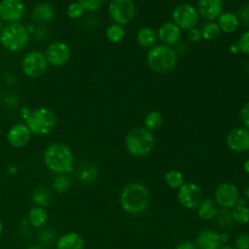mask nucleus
I'll use <instances>...</instances> for the list:
<instances>
[{"mask_svg": "<svg viewBox=\"0 0 249 249\" xmlns=\"http://www.w3.org/2000/svg\"><path fill=\"white\" fill-rule=\"evenodd\" d=\"M43 160L46 167L56 175L67 174L73 170V154L67 145L60 142L47 146L43 154Z\"/></svg>", "mask_w": 249, "mask_h": 249, "instance_id": "f257e3e1", "label": "nucleus"}, {"mask_svg": "<svg viewBox=\"0 0 249 249\" xmlns=\"http://www.w3.org/2000/svg\"><path fill=\"white\" fill-rule=\"evenodd\" d=\"M120 203L124 212L131 215L140 214L149 207L150 193L141 183H128L121 192Z\"/></svg>", "mask_w": 249, "mask_h": 249, "instance_id": "f03ea898", "label": "nucleus"}, {"mask_svg": "<svg viewBox=\"0 0 249 249\" xmlns=\"http://www.w3.org/2000/svg\"><path fill=\"white\" fill-rule=\"evenodd\" d=\"M146 59L150 69L160 74L170 72L177 64L175 51L162 44L152 47L147 53Z\"/></svg>", "mask_w": 249, "mask_h": 249, "instance_id": "7ed1b4c3", "label": "nucleus"}, {"mask_svg": "<svg viewBox=\"0 0 249 249\" xmlns=\"http://www.w3.org/2000/svg\"><path fill=\"white\" fill-rule=\"evenodd\" d=\"M155 145L154 134L146 127L132 128L125 136L124 146L126 151L134 157H144L150 154Z\"/></svg>", "mask_w": 249, "mask_h": 249, "instance_id": "20e7f679", "label": "nucleus"}, {"mask_svg": "<svg viewBox=\"0 0 249 249\" xmlns=\"http://www.w3.org/2000/svg\"><path fill=\"white\" fill-rule=\"evenodd\" d=\"M25 125L31 133L39 136L51 133L56 125V117L54 113L45 107L32 110L25 119Z\"/></svg>", "mask_w": 249, "mask_h": 249, "instance_id": "39448f33", "label": "nucleus"}, {"mask_svg": "<svg viewBox=\"0 0 249 249\" xmlns=\"http://www.w3.org/2000/svg\"><path fill=\"white\" fill-rule=\"evenodd\" d=\"M29 41V32L18 22L8 23L0 32L1 45L10 52H18L25 48Z\"/></svg>", "mask_w": 249, "mask_h": 249, "instance_id": "423d86ee", "label": "nucleus"}, {"mask_svg": "<svg viewBox=\"0 0 249 249\" xmlns=\"http://www.w3.org/2000/svg\"><path fill=\"white\" fill-rule=\"evenodd\" d=\"M136 13L133 0H111L108 6V14L111 19L117 24L130 22Z\"/></svg>", "mask_w": 249, "mask_h": 249, "instance_id": "0eeeda50", "label": "nucleus"}, {"mask_svg": "<svg viewBox=\"0 0 249 249\" xmlns=\"http://www.w3.org/2000/svg\"><path fill=\"white\" fill-rule=\"evenodd\" d=\"M172 21L180 28L190 30L196 27L198 21V13L196 7L188 3H181L175 6L171 12Z\"/></svg>", "mask_w": 249, "mask_h": 249, "instance_id": "6e6552de", "label": "nucleus"}, {"mask_svg": "<svg viewBox=\"0 0 249 249\" xmlns=\"http://www.w3.org/2000/svg\"><path fill=\"white\" fill-rule=\"evenodd\" d=\"M48 64L44 53L39 51H31L24 55L21 61V69L25 76L38 78L47 71Z\"/></svg>", "mask_w": 249, "mask_h": 249, "instance_id": "1a4fd4ad", "label": "nucleus"}, {"mask_svg": "<svg viewBox=\"0 0 249 249\" xmlns=\"http://www.w3.org/2000/svg\"><path fill=\"white\" fill-rule=\"evenodd\" d=\"M214 200L221 208H232L239 200L237 187L231 182L219 184L214 191Z\"/></svg>", "mask_w": 249, "mask_h": 249, "instance_id": "9d476101", "label": "nucleus"}, {"mask_svg": "<svg viewBox=\"0 0 249 249\" xmlns=\"http://www.w3.org/2000/svg\"><path fill=\"white\" fill-rule=\"evenodd\" d=\"M177 198L179 203L187 209L197 208L202 200V192L198 185L184 182V184L178 189Z\"/></svg>", "mask_w": 249, "mask_h": 249, "instance_id": "9b49d317", "label": "nucleus"}, {"mask_svg": "<svg viewBox=\"0 0 249 249\" xmlns=\"http://www.w3.org/2000/svg\"><path fill=\"white\" fill-rule=\"evenodd\" d=\"M44 54L49 64L53 66H62L69 60L71 50L67 44L57 41L50 44Z\"/></svg>", "mask_w": 249, "mask_h": 249, "instance_id": "f8f14e48", "label": "nucleus"}, {"mask_svg": "<svg viewBox=\"0 0 249 249\" xmlns=\"http://www.w3.org/2000/svg\"><path fill=\"white\" fill-rule=\"evenodd\" d=\"M228 147L235 153H244L249 151V129L244 126H235L231 128L226 138Z\"/></svg>", "mask_w": 249, "mask_h": 249, "instance_id": "ddd939ff", "label": "nucleus"}, {"mask_svg": "<svg viewBox=\"0 0 249 249\" xmlns=\"http://www.w3.org/2000/svg\"><path fill=\"white\" fill-rule=\"evenodd\" d=\"M25 6L22 0H1L0 18L2 21L18 22L23 16Z\"/></svg>", "mask_w": 249, "mask_h": 249, "instance_id": "4468645a", "label": "nucleus"}, {"mask_svg": "<svg viewBox=\"0 0 249 249\" xmlns=\"http://www.w3.org/2000/svg\"><path fill=\"white\" fill-rule=\"evenodd\" d=\"M31 132L23 124H16L12 125L7 133L9 144L15 148L24 147L30 140Z\"/></svg>", "mask_w": 249, "mask_h": 249, "instance_id": "2eb2a0df", "label": "nucleus"}, {"mask_svg": "<svg viewBox=\"0 0 249 249\" xmlns=\"http://www.w3.org/2000/svg\"><path fill=\"white\" fill-rule=\"evenodd\" d=\"M196 10L203 18L213 21L223 11V0H197Z\"/></svg>", "mask_w": 249, "mask_h": 249, "instance_id": "dca6fc26", "label": "nucleus"}, {"mask_svg": "<svg viewBox=\"0 0 249 249\" xmlns=\"http://www.w3.org/2000/svg\"><path fill=\"white\" fill-rule=\"evenodd\" d=\"M157 35L162 45L169 47L179 42L181 29L173 21H165L159 27Z\"/></svg>", "mask_w": 249, "mask_h": 249, "instance_id": "f3484780", "label": "nucleus"}, {"mask_svg": "<svg viewBox=\"0 0 249 249\" xmlns=\"http://www.w3.org/2000/svg\"><path fill=\"white\" fill-rule=\"evenodd\" d=\"M196 245L198 249H219L222 246L220 234L212 230H202L196 237Z\"/></svg>", "mask_w": 249, "mask_h": 249, "instance_id": "a211bd4d", "label": "nucleus"}, {"mask_svg": "<svg viewBox=\"0 0 249 249\" xmlns=\"http://www.w3.org/2000/svg\"><path fill=\"white\" fill-rule=\"evenodd\" d=\"M84 238L75 231L63 233L56 241V249H84Z\"/></svg>", "mask_w": 249, "mask_h": 249, "instance_id": "6ab92c4d", "label": "nucleus"}, {"mask_svg": "<svg viewBox=\"0 0 249 249\" xmlns=\"http://www.w3.org/2000/svg\"><path fill=\"white\" fill-rule=\"evenodd\" d=\"M217 23L221 31L225 33H232L237 29L239 25V19L235 14L231 12H226V13H222L218 17Z\"/></svg>", "mask_w": 249, "mask_h": 249, "instance_id": "aec40b11", "label": "nucleus"}, {"mask_svg": "<svg viewBox=\"0 0 249 249\" xmlns=\"http://www.w3.org/2000/svg\"><path fill=\"white\" fill-rule=\"evenodd\" d=\"M218 210V205L214 199L205 198L197 206V215L204 221H210L216 217Z\"/></svg>", "mask_w": 249, "mask_h": 249, "instance_id": "412c9836", "label": "nucleus"}, {"mask_svg": "<svg viewBox=\"0 0 249 249\" xmlns=\"http://www.w3.org/2000/svg\"><path fill=\"white\" fill-rule=\"evenodd\" d=\"M54 17L53 8L48 3L37 4L32 11V18L36 21L48 22L51 21Z\"/></svg>", "mask_w": 249, "mask_h": 249, "instance_id": "4be33fe9", "label": "nucleus"}, {"mask_svg": "<svg viewBox=\"0 0 249 249\" xmlns=\"http://www.w3.org/2000/svg\"><path fill=\"white\" fill-rule=\"evenodd\" d=\"M158 39V35L156 31L148 26L141 27L136 34L137 43L144 48L154 47Z\"/></svg>", "mask_w": 249, "mask_h": 249, "instance_id": "5701e85b", "label": "nucleus"}, {"mask_svg": "<svg viewBox=\"0 0 249 249\" xmlns=\"http://www.w3.org/2000/svg\"><path fill=\"white\" fill-rule=\"evenodd\" d=\"M49 219V214L44 207L34 206L28 213V221L34 228L44 227Z\"/></svg>", "mask_w": 249, "mask_h": 249, "instance_id": "b1692460", "label": "nucleus"}, {"mask_svg": "<svg viewBox=\"0 0 249 249\" xmlns=\"http://www.w3.org/2000/svg\"><path fill=\"white\" fill-rule=\"evenodd\" d=\"M52 199V194L48 189L38 188L33 191L31 195V200L35 204V206L46 207L50 204Z\"/></svg>", "mask_w": 249, "mask_h": 249, "instance_id": "393cba45", "label": "nucleus"}, {"mask_svg": "<svg viewBox=\"0 0 249 249\" xmlns=\"http://www.w3.org/2000/svg\"><path fill=\"white\" fill-rule=\"evenodd\" d=\"M162 116L157 110L150 111L144 118V127L153 131L158 129L162 124Z\"/></svg>", "mask_w": 249, "mask_h": 249, "instance_id": "a878e982", "label": "nucleus"}, {"mask_svg": "<svg viewBox=\"0 0 249 249\" xmlns=\"http://www.w3.org/2000/svg\"><path fill=\"white\" fill-rule=\"evenodd\" d=\"M105 35L108 41H110L111 43H119L124 39L125 35V31L123 25L113 23L107 27L105 31Z\"/></svg>", "mask_w": 249, "mask_h": 249, "instance_id": "bb28decb", "label": "nucleus"}, {"mask_svg": "<svg viewBox=\"0 0 249 249\" xmlns=\"http://www.w3.org/2000/svg\"><path fill=\"white\" fill-rule=\"evenodd\" d=\"M164 181L169 188L178 190L184 184V176L179 170L170 169L165 173Z\"/></svg>", "mask_w": 249, "mask_h": 249, "instance_id": "cd10ccee", "label": "nucleus"}, {"mask_svg": "<svg viewBox=\"0 0 249 249\" xmlns=\"http://www.w3.org/2000/svg\"><path fill=\"white\" fill-rule=\"evenodd\" d=\"M233 222L238 224H247L249 222V208L244 204H236L231 208Z\"/></svg>", "mask_w": 249, "mask_h": 249, "instance_id": "c85d7f7f", "label": "nucleus"}, {"mask_svg": "<svg viewBox=\"0 0 249 249\" xmlns=\"http://www.w3.org/2000/svg\"><path fill=\"white\" fill-rule=\"evenodd\" d=\"M200 31L202 38L206 40H214L218 38L221 33V29L218 23L214 21H208L207 23H205Z\"/></svg>", "mask_w": 249, "mask_h": 249, "instance_id": "c756f323", "label": "nucleus"}, {"mask_svg": "<svg viewBox=\"0 0 249 249\" xmlns=\"http://www.w3.org/2000/svg\"><path fill=\"white\" fill-rule=\"evenodd\" d=\"M71 186V181L66 174H59L56 175L53 181V189L60 194L66 193Z\"/></svg>", "mask_w": 249, "mask_h": 249, "instance_id": "7c9ffc66", "label": "nucleus"}, {"mask_svg": "<svg viewBox=\"0 0 249 249\" xmlns=\"http://www.w3.org/2000/svg\"><path fill=\"white\" fill-rule=\"evenodd\" d=\"M97 175H98V171L96 167L93 165H90L82 169L78 174V178L80 181L84 183H91L96 179Z\"/></svg>", "mask_w": 249, "mask_h": 249, "instance_id": "2f4dec72", "label": "nucleus"}, {"mask_svg": "<svg viewBox=\"0 0 249 249\" xmlns=\"http://www.w3.org/2000/svg\"><path fill=\"white\" fill-rule=\"evenodd\" d=\"M215 218L217 220V223L221 227H229L233 223L231 211V209H228V208H220Z\"/></svg>", "mask_w": 249, "mask_h": 249, "instance_id": "473e14b6", "label": "nucleus"}, {"mask_svg": "<svg viewBox=\"0 0 249 249\" xmlns=\"http://www.w3.org/2000/svg\"><path fill=\"white\" fill-rule=\"evenodd\" d=\"M77 2L83 7L85 11L94 12L103 6L105 0H78Z\"/></svg>", "mask_w": 249, "mask_h": 249, "instance_id": "72a5a7b5", "label": "nucleus"}, {"mask_svg": "<svg viewBox=\"0 0 249 249\" xmlns=\"http://www.w3.org/2000/svg\"><path fill=\"white\" fill-rule=\"evenodd\" d=\"M236 44H237L239 53L243 54H249V29L245 30L240 35Z\"/></svg>", "mask_w": 249, "mask_h": 249, "instance_id": "f704fd0d", "label": "nucleus"}, {"mask_svg": "<svg viewBox=\"0 0 249 249\" xmlns=\"http://www.w3.org/2000/svg\"><path fill=\"white\" fill-rule=\"evenodd\" d=\"M84 12L85 10L78 2H73L67 7V16L73 19L80 18L83 16Z\"/></svg>", "mask_w": 249, "mask_h": 249, "instance_id": "c9c22d12", "label": "nucleus"}, {"mask_svg": "<svg viewBox=\"0 0 249 249\" xmlns=\"http://www.w3.org/2000/svg\"><path fill=\"white\" fill-rule=\"evenodd\" d=\"M235 249H249V235L245 232L238 233L234 238Z\"/></svg>", "mask_w": 249, "mask_h": 249, "instance_id": "e433bc0d", "label": "nucleus"}, {"mask_svg": "<svg viewBox=\"0 0 249 249\" xmlns=\"http://www.w3.org/2000/svg\"><path fill=\"white\" fill-rule=\"evenodd\" d=\"M239 117H240V121H241L243 126L246 127L247 129H249V101L247 103H245L242 106V108L240 109Z\"/></svg>", "mask_w": 249, "mask_h": 249, "instance_id": "4c0bfd02", "label": "nucleus"}, {"mask_svg": "<svg viewBox=\"0 0 249 249\" xmlns=\"http://www.w3.org/2000/svg\"><path fill=\"white\" fill-rule=\"evenodd\" d=\"M237 18L244 24L249 25V4L242 6L237 12Z\"/></svg>", "mask_w": 249, "mask_h": 249, "instance_id": "58836bf2", "label": "nucleus"}, {"mask_svg": "<svg viewBox=\"0 0 249 249\" xmlns=\"http://www.w3.org/2000/svg\"><path fill=\"white\" fill-rule=\"evenodd\" d=\"M201 38H202L201 31L198 28L194 27V28L189 30V32H188V39H189L190 42L197 43Z\"/></svg>", "mask_w": 249, "mask_h": 249, "instance_id": "ea45409f", "label": "nucleus"}, {"mask_svg": "<svg viewBox=\"0 0 249 249\" xmlns=\"http://www.w3.org/2000/svg\"><path fill=\"white\" fill-rule=\"evenodd\" d=\"M175 249H198V248L194 242L184 241V242H181Z\"/></svg>", "mask_w": 249, "mask_h": 249, "instance_id": "a19ab883", "label": "nucleus"}, {"mask_svg": "<svg viewBox=\"0 0 249 249\" xmlns=\"http://www.w3.org/2000/svg\"><path fill=\"white\" fill-rule=\"evenodd\" d=\"M31 111L32 110H30L28 107H23L21 110H20V114H21V117L25 120L28 116H29V114L31 113Z\"/></svg>", "mask_w": 249, "mask_h": 249, "instance_id": "79ce46f5", "label": "nucleus"}, {"mask_svg": "<svg viewBox=\"0 0 249 249\" xmlns=\"http://www.w3.org/2000/svg\"><path fill=\"white\" fill-rule=\"evenodd\" d=\"M229 50H230V53H233V54L239 53V50H238V47H237V44H236V43H233V44L230 45Z\"/></svg>", "mask_w": 249, "mask_h": 249, "instance_id": "37998d69", "label": "nucleus"}, {"mask_svg": "<svg viewBox=\"0 0 249 249\" xmlns=\"http://www.w3.org/2000/svg\"><path fill=\"white\" fill-rule=\"evenodd\" d=\"M229 238H230V236H229L228 233H221V234H220V239H221L222 243L227 242V241L229 240Z\"/></svg>", "mask_w": 249, "mask_h": 249, "instance_id": "c03bdc74", "label": "nucleus"}, {"mask_svg": "<svg viewBox=\"0 0 249 249\" xmlns=\"http://www.w3.org/2000/svg\"><path fill=\"white\" fill-rule=\"evenodd\" d=\"M243 169H244V171H245L247 174H249V159L244 161V163H243Z\"/></svg>", "mask_w": 249, "mask_h": 249, "instance_id": "a18cd8bd", "label": "nucleus"}, {"mask_svg": "<svg viewBox=\"0 0 249 249\" xmlns=\"http://www.w3.org/2000/svg\"><path fill=\"white\" fill-rule=\"evenodd\" d=\"M8 170H9V173H10V174H16V173L18 172V168H17V166H15V165H11V166L8 168Z\"/></svg>", "mask_w": 249, "mask_h": 249, "instance_id": "49530a36", "label": "nucleus"}, {"mask_svg": "<svg viewBox=\"0 0 249 249\" xmlns=\"http://www.w3.org/2000/svg\"><path fill=\"white\" fill-rule=\"evenodd\" d=\"M219 249H235L233 246H230V245H226V246H221Z\"/></svg>", "mask_w": 249, "mask_h": 249, "instance_id": "de8ad7c7", "label": "nucleus"}, {"mask_svg": "<svg viewBox=\"0 0 249 249\" xmlns=\"http://www.w3.org/2000/svg\"><path fill=\"white\" fill-rule=\"evenodd\" d=\"M244 196L249 198V187H247L245 190H244Z\"/></svg>", "mask_w": 249, "mask_h": 249, "instance_id": "09e8293b", "label": "nucleus"}, {"mask_svg": "<svg viewBox=\"0 0 249 249\" xmlns=\"http://www.w3.org/2000/svg\"><path fill=\"white\" fill-rule=\"evenodd\" d=\"M26 249H42V248H41V247H39V246H36V245H32V246L27 247Z\"/></svg>", "mask_w": 249, "mask_h": 249, "instance_id": "8fccbe9b", "label": "nucleus"}, {"mask_svg": "<svg viewBox=\"0 0 249 249\" xmlns=\"http://www.w3.org/2000/svg\"><path fill=\"white\" fill-rule=\"evenodd\" d=\"M2 232H3V223H2V221L0 220V236L2 235Z\"/></svg>", "mask_w": 249, "mask_h": 249, "instance_id": "3c124183", "label": "nucleus"}, {"mask_svg": "<svg viewBox=\"0 0 249 249\" xmlns=\"http://www.w3.org/2000/svg\"><path fill=\"white\" fill-rule=\"evenodd\" d=\"M2 20H1V18H0V32H1V30H2Z\"/></svg>", "mask_w": 249, "mask_h": 249, "instance_id": "603ef678", "label": "nucleus"}, {"mask_svg": "<svg viewBox=\"0 0 249 249\" xmlns=\"http://www.w3.org/2000/svg\"><path fill=\"white\" fill-rule=\"evenodd\" d=\"M0 97H1V90H0Z\"/></svg>", "mask_w": 249, "mask_h": 249, "instance_id": "864d4df0", "label": "nucleus"}, {"mask_svg": "<svg viewBox=\"0 0 249 249\" xmlns=\"http://www.w3.org/2000/svg\"><path fill=\"white\" fill-rule=\"evenodd\" d=\"M0 173H1V170H0Z\"/></svg>", "mask_w": 249, "mask_h": 249, "instance_id": "5fc2aeb1", "label": "nucleus"}, {"mask_svg": "<svg viewBox=\"0 0 249 249\" xmlns=\"http://www.w3.org/2000/svg\"><path fill=\"white\" fill-rule=\"evenodd\" d=\"M248 152H249V151H248Z\"/></svg>", "mask_w": 249, "mask_h": 249, "instance_id": "6e6d98bb", "label": "nucleus"}]
</instances>
